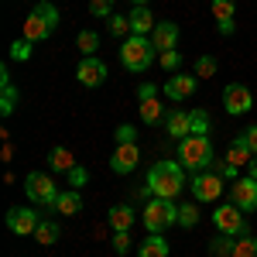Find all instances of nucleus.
Returning a JSON list of instances; mask_svg holds the SVG:
<instances>
[{
	"label": "nucleus",
	"mask_w": 257,
	"mask_h": 257,
	"mask_svg": "<svg viewBox=\"0 0 257 257\" xmlns=\"http://www.w3.org/2000/svg\"><path fill=\"white\" fill-rule=\"evenodd\" d=\"M148 189L158 199H175L185 189V168L178 161H155L148 172Z\"/></svg>",
	"instance_id": "nucleus-1"
},
{
	"label": "nucleus",
	"mask_w": 257,
	"mask_h": 257,
	"mask_svg": "<svg viewBox=\"0 0 257 257\" xmlns=\"http://www.w3.org/2000/svg\"><path fill=\"white\" fill-rule=\"evenodd\" d=\"M178 165L185 168V172H206L209 165H213V141L209 134H189V138H182L178 144Z\"/></svg>",
	"instance_id": "nucleus-2"
},
{
	"label": "nucleus",
	"mask_w": 257,
	"mask_h": 257,
	"mask_svg": "<svg viewBox=\"0 0 257 257\" xmlns=\"http://www.w3.org/2000/svg\"><path fill=\"white\" fill-rule=\"evenodd\" d=\"M55 28H59V11H55L52 4H38V7L24 18V24H21V38L38 45V41H45Z\"/></svg>",
	"instance_id": "nucleus-3"
},
{
	"label": "nucleus",
	"mask_w": 257,
	"mask_h": 257,
	"mask_svg": "<svg viewBox=\"0 0 257 257\" xmlns=\"http://www.w3.org/2000/svg\"><path fill=\"white\" fill-rule=\"evenodd\" d=\"M120 62H123V69H131V72H144V69L155 62V45H151V38H144V35L123 38V45H120Z\"/></svg>",
	"instance_id": "nucleus-4"
},
{
	"label": "nucleus",
	"mask_w": 257,
	"mask_h": 257,
	"mask_svg": "<svg viewBox=\"0 0 257 257\" xmlns=\"http://www.w3.org/2000/svg\"><path fill=\"white\" fill-rule=\"evenodd\" d=\"M172 223H178L175 202L172 199H158V196L148 199V206H144V226H148V233H165Z\"/></svg>",
	"instance_id": "nucleus-5"
},
{
	"label": "nucleus",
	"mask_w": 257,
	"mask_h": 257,
	"mask_svg": "<svg viewBox=\"0 0 257 257\" xmlns=\"http://www.w3.org/2000/svg\"><path fill=\"white\" fill-rule=\"evenodd\" d=\"M24 192H28V199L35 206H45V209H52L55 199H59L55 182H52V175H45V172H31V175L24 178Z\"/></svg>",
	"instance_id": "nucleus-6"
},
{
	"label": "nucleus",
	"mask_w": 257,
	"mask_h": 257,
	"mask_svg": "<svg viewBox=\"0 0 257 257\" xmlns=\"http://www.w3.org/2000/svg\"><path fill=\"white\" fill-rule=\"evenodd\" d=\"M213 223H216L219 233H230V237H247V219H243V209L237 202H226L213 213Z\"/></svg>",
	"instance_id": "nucleus-7"
},
{
	"label": "nucleus",
	"mask_w": 257,
	"mask_h": 257,
	"mask_svg": "<svg viewBox=\"0 0 257 257\" xmlns=\"http://www.w3.org/2000/svg\"><path fill=\"white\" fill-rule=\"evenodd\" d=\"M223 106H226V113H250L254 110V96H250V89L247 86H240V82H230L226 89H223Z\"/></svg>",
	"instance_id": "nucleus-8"
},
{
	"label": "nucleus",
	"mask_w": 257,
	"mask_h": 257,
	"mask_svg": "<svg viewBox=\"0 0 257 257\" xmlns=\"http://www.w3.org/2000/svg\"><path fill=\"white\" fill-rule=\"evenodd\" d=\"M41 216L35 213V209H28V206H14L11 213H7V230L11 233H18V237H24V233H35L38 230Z\"/></svg>",
	"instance_id": "nucleus-9"
},
{
	"label": "nucleus",
	"mask_w": 257,
	"mask_h": 257,
	"mask_svg": "<svg viewBox=\"0 0 257 257\" xmlns=\"http://www.w3.org/2000/svg\"><path fill=\"white\" fill-rule=\"evenodd\" d=\"M219 192H223V178L216 172H199V175H192V196L199 202H213V199H219Z\"/></svg>",
	"instance_id": "nucleus-10"
},
{
	"label": "nucleus",
	"mask_w": 257,
	"mask_h": 257,
	"mask_svg": "<svg viewBox=\"0 0 257 257\" xmlns=\"http://www.w3.org/2000/svg\"><path fill=\"white\" fill-rule=\"evenodd\" d=\"M76 79H79L86 89H96V86H103V79H106V62H99L96 55L82 59L79 69H76Z\"/></svg>",
	"instance_id": "nucleus-11"
},
{
	"label": "nucleus",
	"mask_w": 257,
	"mask_h": 257,
	"mask_svg": "<svg viewBox=\"0 0 257 257\" xmlns=\"http://www.w3.org/2000/svg\"><path fill=\"white\" fill-rule=\"evenodd\" d=\"M230 196H233V202H237L240 209L247 213V209H257V178H237L233 185H230Z\"/></svg>",
	"instance_id": "nucleus-12"
},
{
	"label": "nucleus",
	"mask_w": 257,
	"mask_h": 257,
	"mask_svg": "<svg viewBox=\"0 0 257 257\" xmlns=\"http://www.w3.org/2000/svg\"><path fill=\"white\" fill-rule=\"evenodd\" d=\"M138 144H117V151H113V158H110V168L117 172V175H131L134 168H138Z\"/></svg>",
	"instance_id": "nucleus-13"
},
{
	"label": "nucleus",
	"mask_w": 257,
	"mask_h": 257,
	"mask_svg": "<svg viewBox=\"0 0 257 257\" xmlns=\"http://www.w3.org/2000/svg\"><path fill=\"white\" fill-rule=\"evenodd\" d=\"M196 89H199V79H196V76H182V72H175L172 79L165 82V96L178 99V103H182V99H189Z\"/></svg>",
	"instance_id": "nucleus-14"
},
{
	"label": "nucleus",
	"mask_w": 257,
	"mask_h": 257,
	"mask_svg": "<svg viewBox=\"0 0 257 257\" xmlns=\"http://www.w3.org/2000/svg\"><path fill=\"white\" fill-rule=\"evenodd\" d=\"M175 41H178V28L172 24V21H158L155 31H151V45L158 48V55H161V52H172Z\"/></svg>",
	"instance_id": "nucleus-15"
},
{
	"label": "nucleus",
	"mask_w": 257,
	"mask_h": 257,
	"mask_svg": "<svg viewBox=\"0 0 257 257\" xmlns=\"http://www.w3.org/2000/svg\"><path fill=\"white\" fill-rule=\"evenodd\" d=\"M233 0H213V21H216V28H219V35H233Z\"/></svg>",
	"instance_id": "nucleus-16"
},
{
	"label": "nucleus",
	"mask_w": 257,
	"mask_h": 257,
	"mask_svg": "<svg viewBox=\"0 0 257 257\" xmlns=\"http://www.w3.org/2000/svg\"><path fill=\"white\" fill-rule=\"evenodd\" d=\"M127 18H131V31H134V35H144V38H151V31H155V24H158L148 7H134Z\"/></svg>",
	"instance_id": "nucleus-17"
},
{
	"label": "nucleus",
	"mask_w": 257,
	"mask_h": 257,
	"mask_svg": "<svg viewBox=\"0 0 257 257\" xmlns=\"http://www.w3.org/2000/svg\"><path fill=\"white\" fill-rule=\"evenodd\" d=\"M55 213H62V216H76V213H82V196L79 189H69V192H59V199H55V206H52Z\"/></svg>",
	"instance_id": "nucleus-18"
},
{
	"label": "nucleus",
	"mask_w": 257,
	"mask_h": 257,
	"mask_svg": "<svg viewBox=\"0 0 257 257\" xmlns=\"http://www.w3.org/2000/svg\"><path fill=\"white\" fill-rule=\"evenodd\" d=\"M0 86H4V96H0V117H11L14 106H18V89L7 76V69H0Z\"/></svg>",
	"instance_id": "nucleus-19"
},
{
	"label": "nucleus",
	"mask_w": 257,
	"mask_h": 257,
	"mask_svg": "<svg viewBox=\"0 0 257 257\" xmlns=\"http://www.w3.org/2000/svg\"><path fill=\"white\" fill-rule=\"evenodd\" d=\"M165 131H168V134H172V138H189V134H192V127H189V113H185V110H172V113H168V117H165Z\"/></svg>",
	"instance_id": "nucleus-20"
},
{
	"label": "nucleus",
	"mask_w": 257,
	"mask_h": 257,
	"mask_svg": "<svg viewBox=\"0 0 257 257\" xmlns=\"http://www.w3.org/2000/svg\"><path fill=\"white\" fill-rule=\"evenodd\" d=\"M172 250H168V240L161 237V233H151L148 240H141L138 247V257H168Z\"/></svg>",
	"instance_id": "nucleus-21"
},
{
	"label": "nucleus",
	"mask_w": 257,
	"mask_h": 257,
	"mask_svg": "<svg viewBox=\"0 0 257 257\" xmlns=\"http://www.w3.org/2000/svg\"><path fill=\"white\" fill-rule=\"evenodd\" d=\"M48 168H52V172H72V168H76V155H72L69 148H55V151L48 155Z\"/></svg>",
	"instance_id": "nucleus-22"
},
{
	"label": "nucleus",
	"mask_w": 257,
	"mask_h": 257,
	"mask_svg": "<svg viewBox=\"0 0 257 257\" xmlns=\"http://www.w3.org/2000/svg\"><path fill=\"white\" fill-rule=\"evenodd\" d=\"M165 117H168V113H165V106L158 103V96L141 99V120H144V123H151V127H155V123L165 120Z\"/></svg>",
	"instance_id": "nucleus-23"
},
{
	"label": "nucleus",
	"mask_w": 257,
	"mask_h": 257,
	"mask_svg": "<svg viewBox=\"0 0 257 257\" xmlns=\"http://www.w3.org/2000/svg\"><path fill=\"white\" fill-rule=\"evenodd\" d=\"M110 226H113V233L117 230H131L134 226V209L131 206H113L110 209Z\"/></svg>",
	"instance_id": "nucleus-24"
},
{
	"label": "nucleus",
	"mask_w": 257,
	"mask_h": 257,
	"mask_svg": "<svg viewBox=\"0 0 257 257\" xmlns=\"http://www.w3.org/2000/svg\"><path fill=\"white\" fill-rule=\"evenodd\" d=\"M226 161H230V165H237V168H240V165H250V161H254V155H250V148L243 144V138L233 141V148H230Z\"/></svg>",
	"instance_id": "nucleus-25"
},
{
	"label": "nucleus",
	"mask_w": 257,
	"mask_h": 257,
	"mask_svg": "<svg viewBox=\"0 0 257 257\" xmlns=\"http://www.w3.org/2000/svg\"><path fill=\"white\" fill-rule=\"evenodd\" d=\"M76 48H79L86 59H89V55H96V48H99V35H96V31H79V38H76Z\"/></svg>",
	"instance_id": "nucleus-26"
},
{
	"label": "nucleus",
	"mask_w": 257,
	"mask_h": 257,
	"mask_svg": "<svg viewBox=\"0 0 257 257\" xmlns=\"http://www.w3.org/2000/svg\"><path fill=\"white\" fill-rule=\"evenodd\" d=\"M35 237H38V243L52 247V243L59 240V223H48V219H41V223H38V230H35Z\"/></svg>",
	"instance_id": "nucleus-27"
},
{
	"label": "nucleus",
	"mask_w": 257,
	"mask_h": 257,
	"mask_svg": "<svg viewBox=\"0 0 257 257\" xmlns=\"http://www.w3.org/2000/svg\"><path fill=\"white\" fill-rule=\"evenodd\" d=\"M233 243H237V240L230 237V233H219V237L209 243V250H213V257H233Z\"/></svg>",
	"instance_id": "nucleus-28"
},
{
	"label": "nucleus",
	"mask_w": 257,
	"mask_h": 257,
	"mask_svg": "<svg viewBox=\"0 0 257 257\" xmlns=\"http://www.w3.org/2000/svg\"><path fill=\"white\" fill-rule=\"evenodd\" d=\"M216 76V59L213 55H199L196 59V79H213Z\"/></svg>",
	"instance_id": "nucleus-29"
},
{
	"label": "nucleus",
	"mask_w": 257,
	"mask_h": 257,
	"mask_svg": "<svg viewBox=\"0 0 257 257\" xmlns=\"http://www.w3.org/2000/svg\"><path fill=\"white\" fill-rule=\"evenodd\" d=\"M189 127H192V134H209V113L206 110H192L189 113Z\"/></svg>",
	"instance_id": "nucleus-30"
},
{
	"label": "nucleus",
	"mask_w": 257,
	"mask_h": 257,
	"mask_svg": "<svg viewBox=\"0 0 257 257\" xmlns=\"http://www.w3.org/2000/svg\"><path fill=\"white\" fill-rule=\"evenodd\" d=\"M209 172H216L219 178H230V182H237V165H230L226 158H213Z\"/></svg>",
	"instance_id": "nucleus-31"
},
{
	"label": "nucleus",
	"mask_w": 257,
	"mask_h": 257,
	"mask_svg": "<svg viewBox=\"0 0 257 257\" xmlns=\"http://www.w3.org/2000/svg\"><path fill=\"white\" fill-rule=\"evenodd\" d=\"M110 31H113L117 38H131V35H134V31H131V18L113 14V18H110Z\"/></svg>",
	"instance_id": "nucleus-32"
},
{
	"label": "nucleus",
	"mask_w": 257,
	"mask_h": 257,
	"mask_svg": "<svg viewBox=\"0 0 257 257\" xmlns=\"http://www.w3.org/2000/svg\"><path fill=\"white\" fill-rule=\"evenodd\" d=\"M233 257H257V237H243L233 243Z\"/></svg>",
	"instance_id": "nucleus-33"
},
{
	"label": "nucleus",
	"mask_w": 257,
	"mask_h": 257,
	"mask_svg": "<svg viewBox=\"0 0 257 257\" xmlns=\"http://www.w3.org/2000/svg\"><path fill=\"white\" fill-rule=\"evenodd\" d=\"M178 223H182V226H196V223H199L196 202H185V206H178Z\"/></svg>",
	"instance_id": "nucleus-34"
},
{
	"label": "nucleus",
	"mask_w": 257,
	"mask_h": 257,
	"mask_svg": "<svg viewBox=\"0 0 257 257\" xmlns=\"http://www.w3.org/2000/svg\"><path fill=\"white\" fill-rule=\"evenodd\" d=\"M11 59H14V62H28V59H31V41L18 38L14 45H11Z\"/></svg>",
	"instance_id": "nucleus-35"
},
{
	"label": "nucleus",
	"mask_w": 257,
	"mask_h": 257,
	"mask_svg": "<svg viewBox=\"0 0 257 257\" xmlns=\"http://www.w3.org/2000/svg\"><path fill=\"white\" fill-rule=\"evenodd\" d=\"M158 62H161V69H165V72H178V69H182V55H178L175 48H172V52H161Z\"/></svg>",
	"instance_id": "nucleus-36"
},
{
	"label": "nucleus",
	"mask_w": 257,
	"mask_h": 257,
	"mask_svg": "<svg viewBox=\"0 0 257 257\" xmlns=\"http://www.w3.org/2000/svg\"><path fill=\"white\" fill-rule=\"evenodd\" d=\"M113 0H89V14L93 18H113Z\"/></svg>",
	"instance_id": "nucleus-37"
},
{
	"label": "nucleus",
	"mask_w": 257,
	"mask_h": 257,
	"mask_svg": "<svg viewBox=\"0 0 257 257\" xmlns=\"http://www.w3.org/2000/svg\"><path fill=\"white\" fill-rule=\"evenodd\" d=\"M113 138H117V144H138V131H134L131 123H120Z\"/></svg>",
	"instance_id": "nucleus-38"
},
{
	"label": "nucleus",
	"mask_w": 257,
	"mask_h": 257,
	"mask_svg": "<svg viewBox=\"0 0 257 257\" xmlns=\"http://www.w3.org/2000/svg\"><path fill=\"white\" fill-rule=\"evenodd\" d=\"M127 247H131V230H117L113 233V250L117 254H127Z\"/></svg>",
	"instance_id": "nucleus-39"
},
{
	"label": "nucleus",
	"mask_w": 257,
	"mask_h": 257,
	"mask_svg": "<svg viewBox=\"0 0 257 257\" xmlns=\"http://www.w3.org/2000/svg\"><path fill=\"white\" fill-rule=\"evenodd\" d=\"M65 175H69V185H72V189H82V185H86V168H82V165H76V168H72V172H65Z\"/></svg>",
	"instance_id": "nucleus-40"
},
{
	"label": "nucleus",
	"mask_w": 257,
	"mask_h": 257,
	"mask_svg": "<svg viewBox=\"0 0 257 257\" xmlns=\"http://www.w3.org/2000/svg\"><path fill=\"white\" fill-rule=\"evenodd\" d=\"M240 138H243V144L250 148V155H254V158H257V127H247V131H243Z\"/></svg>",
	"instance_id": "nucleus-41"
},
{
	"label": "nucleus",
	"mask_w": 257,
	"mask_h": 257,
	"mask_svg": "<svg viewBox=\"0 0 257 257\" xmlns=\"http://www.w3.org/2000/svg\"><path fill=\"white\" fill-rule=\"evenodd\" d=\"M151 96H158V89H155L151 82H144V86L138 89V99H151Z\"/></svg>",
	"instance_id": "nucleus-42"
},
{
	"label": "nucleus",
	"mask_w": 257,
	"mask_h": 257,
	"mask_svg": "<svg viewBox=\"0 0 257 257\" xmlns=\"http://www.w3.org/2000/svg\"><path fill=\"white\" fill-rule=\"evenodd\" d=\"M250 178H257V158L250 161Z\"/></svg>",
	"instance_id": "nucleus-43"
},
{
	"label": "nucleus",
	"mask_w": 257,
	"mask_h": 257,
	"mask_svg": "<svg viewBox=\"0 0 257 257\" xmlns=\"http://www.w3.org/2000/svg\"><path fill=\"white\" fill-rule=\"evenodd\" d=\"M131 4H134V7H144V4H148V0H131Z\"/></svg>",
	"instance_id": "nucleus-44"
}]
</instances>
